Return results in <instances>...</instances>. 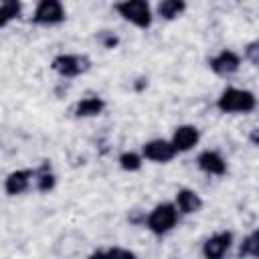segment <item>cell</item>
I'll return each instance as SVG.
<instances>
[{
	"instance_id": "cell-9",
	"label": "cell",
	"mask_w": 259,
	"mask_h": 259,
	"mask_svg": "<svg viewBox=\"0 0 259 259\" xmlns=\"http://www.w3.org/2000/svg\"><path fill=\"white\" fill-rule=\"evenodd\" d=\"M34 186V168H18L6 174L4 178V192L8 196H20Z\"/></svg>"
},
{
	"instance_id": "cell-12",
	"label": "cell",
	"mask_w": 259,
	"mask_h": 259,
	"mask_svg": "<svg viewBox=\"0 0 259 259\" xmlns=\"http://www.w3.org/2000/svg\"><path fill=\"white\" fill-rule=\"evenodd\" d=\"M174 202H176L180 214H184V217H188V214H196V212H200L202 206H204L202 196H200L196 190L186 188V186L176 190V194H174Z\"/></svg>"
},
{
	"instance_id": "cell-10",
	"label": "cell",
	"mask_w": 259,
	"mask_h": 259,
	"mask_svg": "<svg viewBox=\"0 0 259 259\" xmlns=\"http://www.w3.org/2000/svg\"><path fill=\"white\" fill-rule=\"evenodd\" d=\"M170 142L174 144L178 154H186L190 150H194V146H198L200 142V130L194 123H180L174 127Z\"/></svg>"
},
{
	"instance_id": "cell-5",
	"label": "cell",
	"mask_w": 259,
	"mask_h": 259,
	"mask_svg": "<svg viewBox=\"0 0 259 259\" xmlns=\"http://www.w3.org/2000/svg\"><path fill=\"white\" fill-rule=\"evenodd\" d=\"M65 18H67V10L63 0H38L30 22L36 26H57L65 22Z\"/></svg>"
},
{
	"instance_id": "cell-2",
	"label": "cell",
	"mask_w": 259,
	"mask_h": 259,
	"mask_svg": "<svg viewBox=\"0 0 259 259\" xmlns=\"http://www.w3.org/2000/svg\"><path fill=\"white\" fill-rule=\"evenodd\" d=\"M178 219H180V210H178L176 202L174 200H164V202H158V204L152 206V210L146 214L144 227L152 235L164 237L170 231H174V227L178 225Z\"/></svg>"
},
{
	"instance_id": "cell-6",
	"label": "cell",
	"mask_w": 259,
	"mask_h": 259,
	"mask_svg": "<svg viewBox=\"0 0 259 259\" xmlns=\"http://www.w3.org/2000/svg\"><path fill=\"white\" fill-rule=\"evenodd\" d=\"M142 156L144 160L148 162H154V164H168L176 158V148L170 140L166 138H154V140H148L144 146H142Z\"/></svg>"
},
{
	"instance_id": "cell-1",
	"label": "cell",
	"mask_w": 259,
	"mask_h": 259,
	"mask_svg": "<svg viewBox=\"0 0 259 259\" xmlns=\"http://www.w3.org/2000/svg\"><path fill=\"white\" fill-rule=\"evenodd\" d=\"M221 113L247 115L257 107V95L245 87H225L214 101Z\"/></svg>"
},
{
	"instance_id": "cell-8",
	"label": "cell",
	"mask_w": 259,
	"mask_h": 259,
	"mask_svg": "<svg viewBox=\"0 0 259 259\" xmlns=\"http://www.w3.org/2000/svg\"><path fill=\"white\" fill-rule=\"evenodd\" d=\"M231 247H233V233L231 231H217L204 239L200 253L204 259H221L231 251Z\"/></svg>"
},
{
	"instance_id": "cell-16",
	"label": "cell",
	"mask_w": 259,
	"mask_h": 259,
	"mask_svg": "<svg viewBox=\"0 0 259 259\" xmlns=\"http://www.w3.org/2000/svg\"><path fill=\"white\" fill-rule=\"evenodd\" d=\"M22 14V2L20 0H10V2H0V26L6 28L12 20L20 18Z\"/></svg>"
},
{
	"instance_id": "cell-13",
	"label": "cell",
	"mask_w": 259,
	"mask_h": 259,
	"mask_svg": "<svg viewBox=\"0 0 259 259\" xmlns=\"http://www.w3.org/2000/svg\"><path fill=\"white\" fill-rule=\"evenodd\" d=\"M105 107H107V103H105L103 97H99V95H87V97L75 101V105H73L71 111H73L75 117L85 119V117H97V115H101L105 111Z\"/></svg>"
},
{
	"instance_id": "cell-4",
	"label": "cell",
	"mask_w": 259,
	"mask_h": 259,
	"mask_svg": "<svg viewBox=\"0 0 259 259\" xmlns=\"http://www.w3.org/2000/svg\"><path fill=\"white\" fill-rule=\"evenodd\" d=\"M49 67L53 73H57L63 79H75L79 75H85L91 69V59L79 53H61L53 57Z\"/></svg>"
},
{
	"instance_id": "cell-19",
	"label": "cell",
	"mask_w": 259,
	"mask_h": 259,
	"mask_svg": "<svg viewBox=\"0 0 259 259\" xmlns=\"http://www.w3.org/2000/svg\"><path fill=\"white\" fill-rule=\"evenodd\" d=\"M93 255H111V257H136V251L125 249V247H105V249H97L93 251Z\"/></svg>"
},
{
	"instance_id": "cell-22",
	"label": "cell",
	"mask_w": 259,
	"mask_h": 259,
	"mask_svg": "<svg viewBox=\"0 0 259 259\" xmlns=\"http://www.w3.org/2000/svg\"><path fill=\"white\" fill-rule=\"evenodd\" d=\"M249 140H251V144H255V146H259V127H255L251 134H249Z\"/></svg>"
},
{
	"instance_id": "cell-15",
	"label": "cell",
	"mask_w": 259,
	"mask_h": 259,
	"mask_svg": "<svg viewBox=\"0 0 259 259\" xmlns=\"http://www.w3.org/2000/svg\"><path fill=\"white\" fill-rule=\"evenodd\" d=\"M57 186V174L53 172L49 160H42L38 168H34V188L38 192H51Z\"/></svg>"
},
{
	"instance_id": "cell-11",
	"label": "cell",
	"mask_w": 259,
	"mask_h": 259,
	"mask_svg": "<svg viewBox=\"0 0 259 259\" xmlns=\"http://www.w3.org/2000/svg\"><path fill=\"white\" fill-rule=\"evenodd\" d=\"M196 166L208 176H225L229 170V164L219 150H202L196 156Z\"/></svg>"
},
{
	"instance_id": "cell-23",
	"label": "cell",
	"mask_w": 259,
	"mask_h": 259,
	"mask_svg": "<svg viewBox=\"0 0 259 259\" xmlns=\"http://www.w3.org/2000/svg\"><path fill=\"white\" fill-rule=\"evenodd\" d=\"M0 2H10V0H0Z\"/></svg>"
},
{
	"instance_id": "cell-7",
	"label": "cell",
	"mask_w": 259,
	"mask_h": 259,
	"mask_svg": "<svg viewBox=\"0 0 259 259\" xmlns=\"http://www.w3.org/2000/svg\"><path fill=\"white\" fill-rule=\"evenodd\" d=\"M241 55L233 49H223L208 59V69L219 77H231L241 69Z\"/></svg>"
},
{
	"instance_id": "cell-18",
	"label": "cell",
	"mask_w": 259,
	"mask_h": 259,
	"mask_svg": "<svg viewBox=\"0 0 259 259\" xmlns=\"http://www.w3.org/2000/svg\"><path fill=\"white\" fill-rule=\"evenodd\" d=\"M239 255L241 257H257L259 259V229L251 231L239 245Z\"/></svg>"
},
{
	"instance_id": "cell-17",
	"label": "cell",
	"mask_w": 259,
	"mask_h": 259,
	"mask_svg": "<svg viewBox=\"0 0 259 259\" xmlns=\"http://www.w3.org/2000/svg\"><path fill=\"white\" fill-rule=\"evenodd\" d=\"M117 164H119V168H121L123 172H138V170H142V166H144V156H142V152L125 150V152L119 154Z\"/></svg>"
},
{
	"instance_id": "cell-20",
	"label": "cell",
	"mask_w": 259,
	"mask_h": 259,
	"mask_svg": "<svg viewBox=\"0 0 259 259\" xmlns=\"http://www.w3.org/2000/svg\"><path fill=\"white\" fill-rule=\"evenodd\" d=\"M97 42H99L103 49H115V47L119 45V38H117L113 32H109V30H101V32L97 34Z\"/></svg>"
},
{
	"instance_id": "cell-21",
	"label": "cell",
	"mask_w": 259,
	"mask_h": 259,
	"mask_svg": "<svg viewBox=\"0 0 259 259\" xmlns=\"http://www.w3.org/2000/svg\"><path fill=\"white\" fill-rule=\"evenodd\" d=\"M245 59H247L249 63H253V65L259 67V38L251 40V42L245 47Z\"/></svg>"
},
{
	"instance_id": "cell-14",
	"label": "cell",
	"mask_w": 259,
	"mask_h": 259,
	"mask_svg": "<svg viewBox=\"0 0 259 259\" xmlns=\"http://www.w3.org/2000/svg\"><path fill=\"white\" fill-rule=\"evenodd\" d=\"M186 8H188L186 0H158L156 16L166 22H172V20H178L186 12Z\"/></svg>"
},
{
	"instance_id": "cell-3",
	"label": "cell",
	"mask_w": 259,
	"mask_h": 259,
	"mask_svg": "<svg viewBox=\"0 0 259 259\" xmlns=\"http://www.w3.org/2000/svg\"><path fill=\"white\" fill-rule=\"evenodd\" d=\"M117 16L140 30H148L154 22V10L150 0H119L113 4Z\"/></svg>"
}]
</instances>
